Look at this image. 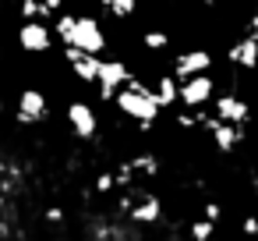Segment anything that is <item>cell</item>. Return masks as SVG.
I'll list each match as a JSON object with an SVG mask.
<instances>
[{
  "mask_svg": "<svg viewBox=\"0 0 258 241\" xmlns=\"http://www.w3.org/2000/svg\"><path fill=\"white\" fill-rule=\"evenodd\" d=\"M113 188H117V177L113 174H99L96 177V191H113Z\"/></svg>",
  "mask_w": 258,
  "mask_h": 241,
  "instance_id": "44dd1931",
  "label": "cell"
},
{
  "mask_svg": "<svg viewBox=\"0 0 258 241\" xmlns=\"http://www.w3.org/2000/svg\"><path fill=\"white\" fill-rule=\"evenodd\" d=\"M46 117V96H43V89H22V96H18V124H39Z\"/></svg>",
  "mask_w": 258,
  "mask_h": 241,
  "instance_id": "9c48e42d",
  "label": "cell"
},
{
  "mask_svg": "<svg viewBox=\"0 0 258 241\" xmlns=\"http://www.w3.org/2000/svg\"><path fill=\"white\" fill-rule=\"evenodd\" d=\"M240 230H244L247 237H254V234H258V216H254V213H247V216L240 220Z\"/></svg>",
  "mask_w": 258,
  "mask_h": 241,
  "instance_id": "7402d4cb",
  "label": "cell"
},
{
  "mask_svg": "<svg viewBox=\"0 0 258 241\" xmlns=\"http://www.w3.org/2000/svg\"><path fill=\"white\" fill-rule=\"evenodd\" d=\"M46 220H50V223H60V220H64V209H57V206L46 209Z\"/></svg>",
  "mask_w": 258,
  "mask_h": 241,
  "instance_id": "d4e9b609",
  "label": "cell"
},
{
  "mask_svg": "<svg viewBox=\"0 0 258 241\" xmlns=\"http://www.w3.org/2000/svg\"><path fill=\"white\" fill-rule=\"evenodd\" d=\"M71 46H78V50L99 57V54L106 50V36H103L99 22H96V18H78V29H75V43H71Z\"/></svg>",
  "mask_w": 258,
  "mask_h": 241,
  "instance_id": "8992f818",
  "label": "cell"
},
{
  "mask_svg": "<svg viewBox=\"0 0 258 241\" xmlns=\"http://www.w3.org/2000/svg\"><path fill=\"white\" fill-rule=\"evenodd\" d=\"M254 216H258V213H254ZM254 237H258V234H254Z\"/></svg>",
  "mask_w": 258,
  "mask_h": 241,
  "instance_id": "4316f807",
  "label": "cell"
},
{
  "mask_svg": "<svg viewBox=\"0 0 258 241\" xmlns=\"http://www.w3.org/2000/svg\"><path fill=\"white\" fill-rule=\"evenodd\" d=\"M127 167L135 170V177H156V174H159V160H156L152 153H138V156H131Z\"/></svg>",
  "mask_w": 258,
  "mask_h": 241,
  "instance_id": "4fadbf2b",
  "label": "cell"
},
{
  "mask_svg": "<svg viewBox=\"0 0 258 241\" xmlns=\"http://www.w3.org/2000/svg\"><path fill=\"white\" fill-rule=\"evenodd\" d=\"M191 241H212L216 237V223L212 220H205V216H198V220H191Z\"/></svg>",
  "mask_w": 258,
  "mask_h": 241,
  "instance_id": "9a60e30c",
  "label": "cell"
},
{
  "mask_svg": "<svg viewBox=\"0 0 258 241\" xmlns=\"http://www.w3.org/2000/svg\"><path fill=\"white\" fill-rule=\"evenodd\" d=\"M212 100H216V78H209V75L180 78V107L202 110V107H212Z\"/></svg>",
  "mask_w": 258,
  "mask_h": 241,
  "instance_id": "7a4b0ae2",
  "label": "cell"
},
{
  "mask_svg": "<svg viewBox=\"0 0 258 241\" xmlns=\"http://www.w3.org/2000/svg\"><path fill=\"white\" fill-rule=\"evenodd\" d=\"M244 36H251V39L258 43V11H254V15H251V18L244 22Z\"/></svg>",
  "mask_w": 258,
  "mask_h": 241,
  "instance_id": "603a6c76",
  "label": "cell"
},
{
  "mask_svg": "<svg viewBox=\"0 0 258 241\" xmlns=\"http://www.w3.org/2000/svg\"><path fill=\"white\" fill-rule=\"evenodd\" d=\"M32 18H46L43 0H22V22H32Z\"/></svg>",
  "mask_w": 258,
  "mask_h": 241,
  "instance_id": "ac0fdd59",
  "label": "cell"
},
{
  "mask_svg": "<svg viewBox=\"0 0 258 241\" xmlns=\"http://www.w3.org/2000/svg\"><path fill=\"white\" fill-rule=\"evenodd\" d=\"M173 121H177V128L191 131V128H198V110H187V107H184V110H177V117H173Z\"/></svg>",
  "mask_w": 258,
  "mask_h": 241,
  "instance_id": "d6986e66",
  "label": "cell"
},
{
  "mask_svg": "<svg viewBox=\"0 0 258 241\" xmlns=\"http://www.w3.org/2000/svg\"><path fill=\"white\" fill-rule=\"evenodd\" d=\"M18 43H22V50H29V54H43V50H50L53 32L46 29L43 18H32V22H22V29H18Z\"/></svg>",
  "mask_w": 258,
  "mask_h": 241,
  "instance_id": "5b68a950",
  "label": "cell"
},
{
  "mask_svg": "<svg viewBox=\"0 0 258 241\" xmlns=\"http://www.w3.org/2000/svg\"><path fill=\"white\" fill-rule=\"evenodd\" d=\"M75 29H78V18H75V15H57L53 36L60 39V46H71V43H75Z\"/></svg>",
  "mask_w": 258,
  "mask_h": 241,
  "instance_id": "5bb4252c",
  "label": "cell"
},
{
  "mask_svg": "<svg viewBox=\"0 0 258 241\" xmlns=\"http://www.w3.org/2000/svg\"><path fill=\"white\" fill-rule=\"evenodd\" d=\"M68 121H71V128H75L78 138H96V131H99V121H96L92 107L82 103V100H75V103L68 107Z\"/></svg>",
  "mask_w": 258,
  "mask_h": 241,
  "instance_id": "30bf717a",
  "label": "cell"
},
{
  "mask_svg": "<svg viewBox=\"0 0 258 241\" xmlns=\"http://www.w3.org/2000/svg\"><path fill=\"white\" fill-rule=\"evenodd\" d=\"M127 78H131V68L124 64V61H99V100L103 103H113L117 100V92L127 85Z\"/></svg>",
  "mask_w": 258,
  "mask_h": 241,
  "instance_id": "3957f363",
  "label": "cell"
},
{
  "mask_svg": "<svg viewBox=\"0 0 258 241\" xmlns=\"http://www.w3.org/2000/svg\"><path fill=\"white\" fill-rule=\"evenodd\" d=\"M142 43H145V50H166V46H170V36L159 32V29H149V32L142 36Z\"/></svg>",
  "mask_w": 258,
  "mask_h": 241,
  "instance_id": "e0dca14e",
  "label": "cell"
},
{
  "mask_svg": "<svg viewBox=\"0 0 258 241\" xmlns=\"http://www.w3.org/2000/svg\"><path fill=\"white\" fill-rule=\"evenodd\" d=\"M209 110H212L219 121H226V124H240V128H244V124L251 121V103L240 100L237 92H219Z\"/></svg>",
  "mask_w": 258,
  "mask_h": 241,
  "instance_id": "277c9868",
  "label": "cell"
},
{
  "mask_svg": "<svg viewBox=\"0 0 258 241\" xmlns=\"http://www.w3.org/2000/svg\"><path fill=\"white\" fill-rule=\"evenodd\" d=\"M212 71V54L209 50H184L173 57V75L191 78V75H209Z\"/></svg>",
  "mask_w": 258,
  "mask_h": 241,
  "instance_id": "52a82bcc",
  "label": "cell"
},
{
  "mask_svg": "<svg viewBox=\"0 0 258 241\" xmlns=\"http://www.w3.org/2000/svg\"><path fill=\"white\" fill-rule=\"evenodd\" d=\"M117 110L120 114H127L135 124H138V131H152L156 128V121H159V114H163V107H159V100H156V92H152V85H145L142 78H127V85L117 92Z\"/></svg>",
  "mask_w": 258,
  "mask_h": 241,
  "instance_id": "6da1fadb",
  "label": "cell"
},
{
  "mask_svg": "<svg viewBox=\"0 0 258 241\" xmlns=\"http://www.w3.org/2000/svg\"><path fill=\"white\" fill-rule=\"evenodd\" d=\"M226 61H230L233 68L254 71V68H258V43H254L251 36H240V39H233V43H230V50H226Z\"/></svg>",
  "mask_w": 258,
  "mask_h": 241,
  "instance_id": "8fae6325",
  "label": "cell"
},
{
  "mask_svg": "<svg viewBox=\"0 0 258 241\" xmlns=\"http://www.w3.org/2000/svg\"><path fill=\"white\" fill-rule=\"evenodd\" d=\"M152 92H156L159 107H180V78H177V75H163V78H156Z\"/></svg>",
  "mask_w": 258,
  "mask_h": 241,
  "instance_id": "7c38bea8",
  "label": "cell"
},
{
  "mask_svg": "<svg viewBox=\"0 0 258 241\" xmlns=\"http://www.w3.org/2000/svg\"><path fill=\"white\" fill-rule=\"evenodd\" d=\"M202 216H205V220H212V223H219V220H223V206L209 199V202L202 206Z\"/></svg>",
  "mask_w": 258,
  "mask_h": 241,
  "instance_id": "ffe728a7",
  "label": "cell"
},
{
  "mask_svg": "<svg viewBox=\"0 0 258 241\" xmlns=\"http://www.w3.org/2000/svg\"><path fill=\"white\" fill-rule=\"evenodd\" d=\"M198 4H216V0H198Z\"/></svg>",
  "mask_w": 258,
  "mask_h": 241,
  "instance_id": "484cf974",
  "label": "cell"
},
{
  "mask_svg": "<svg viewBox=\"0 0 258 241\" xmlns=\"http://www.w3.org/2000/svg\"><path fill=\"white\" fill-rule=\"evenodd\" d=\"M64 57H68V64H71V71H75V78L78 82H99V61L103 57H96V54H85V50H78V46H64Z\"/></svg>",
  "mask_w": 258,
  "mask_h": 241,
  "instance_id": "ba28073f",
  "label": "cell"
},
{
  "mask_svg": "<svg viewBox=\"0 0 258 241\" xmlns=\"http://www.w3.org/2000/svg\"><path fill=\"white\" fill-rule=\"evenodd\" d=\"M43 8H46V18H50V15H57L64 8V0H43Z\"/></svg>",
  "mask_w": 258,
  "mask_h": 241,
  "instance_id": "cb8c5ba5",
  "label": "cell"
},
{
  "mask_svg": "<svg viewBox=\"0 0 258 241\" xmlns=\"http://www.w3.org/2000/svg\"><path fill=\"white\" fill-rule=\"evenodd\" d=\"M99 4H103L113 18H131L135 8H138V0H99Z\"/></svg>",
  "mask_w": 258,
  "mask_h": 241,
  "instance_id": "2e32d148",
  "label": "cell"
}]
</instances>
